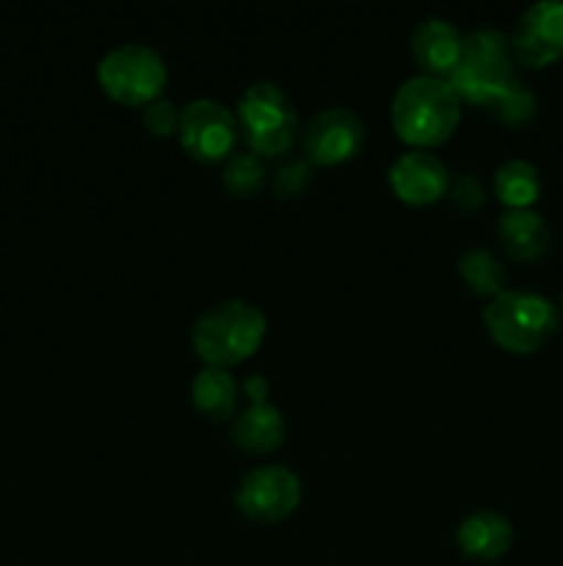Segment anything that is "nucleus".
<instances>
[{"instance_id": "nucleus-7", "label": "nucleus", "mask_w": 563, "mask_h": 566, "mask_svg": "<svg viewBox=\"0 0 563 566\" xmlns=\"http://www.w3.org/2000/svg\"><path fill=\"white\" fill-rule=\"evenodd\" d=\"M180 144L188 155L204 164L230 158L237 149V116L213 97H196L180 108Z\"/></svg>"}, {"instance_id": "nucleus-17", "label": "nucleus", "mask_w": 563, "mask_h": 566, "mask_svg": "<svg viewBox=\"0 0 563 566\" xmlns=\"http://www.w3.org/2000/svg\"><path fill=\"white\" fill-rule=\"evenodd\" d=\"M495 193L508 210L533 208L535 199L541 197V175L535 164L524 158H511L497 166Z\"/></svg>"}, {"instance_id": "nucleus-16", "label": "nucleus", "mask_w": 563, "mask_h": 566, "mask_svg": "<svg viewBox=\"0 0 563 566\" xmlns=\"http://www.w3.org/2000/svg\"><path fill=\"white\" fill-rule=\"evenodd\" d=\"M237 381L226 368H215V365H204L191 385V401L202 415L213 420L232 418L237 407Z\"/></svg>"}, {"instance_id": "nucleus-9", "label": "nucleus", "mask_w": 563, "mask_h": 566, "mask_svg": "<svg viewBox=\"0 0 563 566\" xmlns=\"http://www.w3.org/2000/svg\"><path fill=\"white\" fill-rule=\"evenodd\" d=\"M235 503L246 517L276 523L301 503V479L285 464H263L248 470L235 490Z\"/></svg>"}, {"instance_id": "nucleus-23", "label": "nucleus", "mask_w": 563, "mask_h": 566, "mask_svg": "<svg viewBox=\"0 0 563 566\" xmlns=\"http://www.w3.org/2000/svg\"><path fill=\"white\" fill-rule=\"evenodd\" d=\"M447 193H450L453 205L461 210H475L484 205L486 188L480 182L478 175L472 171H458V175H450V186H447Z\"/></svg>"}, {"instance_id": "nucleus-12", "label": "nucleus", "mask_w": 563, "mask_h": 566, "mask_svg": "<svg viewBox=\"0 0 563 566\" xmlns=\"http://www.w3.org/2000/svg\"><path fill=\"white\" fill-rule=\"evenodd\" d=\"M464 36L445 17H428L412 31V53L425 75L447 77L461 61Z\"/></svg>"}, {"instance_id": "nucleus-18", "label": "nucleus", "mask_w": 563, "mask_h": 566, "mask_svg": "<svg viewBox=\"0 0 563 566\" xmlns=\"http://www.w3.org/2000/svg\"><path fill=\"white\" fill-rule=\"evenodd\" d=\"M458 271H461L464 282L472 287V293H480V296H497V293L506 291V265L491 249H464L461 258H458Z\"/></svg>"}, {"instance_id": "nucleus-8", "label": "nucleus", "mask_w": 563, "mask_h": 566, "mask_svg": "<svg viewBox=\"0 0 563 566\" xmlns=\"http://www.w3.org/2000/svg\"><path fill=\"white\" fill-rule=\"evenodd\" d=\"M364 138H368V130L357 111L346 105H329V108L315 111L304 122V158L320 166L342 164L364 147Z\"/></svg>"}, {"instance_id": "nucleus-19", "label": "nucleus", "mask_w": 563, "mask_h": 566, "mask_svg": "<svg viewBox=\"0 0 563 566\" xmlns=\"http://www.w3.org/2000/svg\"><path fill=\"white\" fill-rule=\"evenodd\" d=\"M486 108H489L491 116L500 119L502 125H524V122L533 119L535 111H539V97H535L530 83H524L522 77L513 75L491 94Z\"/></svg>"}, {"instance_id": "nucleus-22", "label": "nucleus", "mask_w": 563, "mask_h": 566, "mask_svg": "<svg viewBox=\"0 0 563 566\" xmlns=\"http://www.w3.org/2000/svg\"><path fill=\"white\" fill-rule=\"evenodd\" d=\"M141 122L149 133H155V136H171V133L180 130V108L174 105V99L160 94L152 103L144 105Z\"/></svg>"}, {"instance_id": "nucleus-3", "label": "nucleus", "mask_w": 563, "mask_h": 566, "mask_svg": "<svg viewBox=\"0 0 563 566\" xmlns=\"http://www.w3.org/2000/svg\"><path fill=\"white\" fill-rule=\"evenodd\" d=\"M484 324L502 348L530 354L555 335L561 326V310L541 293L511 287L489 298L484 307Z\"/></svg>"}, {"instance_id": "nucleus-10", "label": "nucleus", "mask_w": 563, "mask_h": 566, "mask_svg": "<svg viewBox=\"0 0 563 566\" xmlns=\"http://www.w3.org/2000/svg\"><path fill=\"white\" fill-rule=\"evenodd\" d=\"M513 61L530 70L563 55V0H535L519 14L511 36Z\"/></svg>"}, {"instance_id": "nucleus-25", "label": "nucleus", "mask_w": 563, "mask_h": 566, "mask_svg": "<svg viewBox=\"0 0 563 566\" xmlns=\"http://www.w3.org/2000/svg\"><path fill=\"white\" fill-rule=\"evenodd\" d=\"M557 310H561V313H563V291H561V307H557Z\"/></svg>"}, {"instance_id": "nucleus-4", "label": "nucleus", "mask_w": 563, "mask_h": 566, "mask_svg": "<svg viewBox=\"0 0 563 566\" xmlns=\"http://www.w3.org/2000/svg\"><path fill=\"white\" fill-rule=\"evenodd\" d=\"M237 130L259 158H282L298 133V114L285 88L274 81H257L237 99Z\"/></svg>"}, {"instance_id": "nucleus-15", "label": "nucleus", "mask_w": 563, "mask_h": 566, "mask_svg": "<svg viewBox=\"0 0 563 566\" xmlns=\"http://www.w3.org/2000/svg\"><path fill=\"white\" fill-rule=\"evenodd\" d=\"M232 440L237 448L252 453H268L285 440V415L279 407L268 401L248 403L235 420H232Z\"/></svg>"}, {"instance_id": "nucleus-2", "label": "nucleus", "mask_w": 563, "mask_h": 566, "mask_svg": "<svg viewBox=\"0 0 563 566\" xmlns=\"http://www.w3.org/2000/svg\"><path fill=\"white\" fill-rule=\"evenodd\" d=\"M265 329L268 321L263 310L243 298H224L199 313L193 321L191 343L204 363L226 368L257 352Z\"/></svg>"}, {"instance_id": "nucleus-20", "label": "nucleus", "mask_w": 563, "mask_h": 566, "mask_svg": "<svg viewBox=\"0 0 563 566\" xmlns=\"http://www.w3.org/2000/svg\"><path fill=\"white\" fill-rule=\"evenodd\" d=\"M221 180H224L226 191H232L235 197H248L263 186L265 160L248 147L232 149L230 158L224 160V169H221Z\"/></svg>"}, {"instance_id": "nucleus-11", "label": "nucleus", "mask_w": 563, "mask_h": 566, "mask_svg": "<svg viewBox=\"0 0 563 566\" xmlns=\"http://www.w3.org/2000/svg\"><path fill=\"white\" fill-rule=\"evenodd\" d=\"M390 186L397 199L408 205H431L447 193L450 171L439 155L428 149H408L401 153L390 166Z\"/></svg>"}, {"instance_id": "nucleus-6", "label": "nucleus", "mask_w": 563, "mask_h": 566, "mask_svg": "<svg viewBox=\"0 0 563 566\" xmlns=\"http://www.w3.org/2000/svg\"><path fill=\"white\" fill-rule=\"evenodd\" d=\"M99 86L114 99L125 105L144 108L155 97L163 94L169 70H166L163 55L149 44L127 42L116 44L99 59L97 64Z\"/></svg>"}, {"instance_id": "nucleus-13", "label": "nucleus", "mask_w": 563, "mask_h": 566, "mask_svg": "<svg viewBox=\"0 0 563 566\" xmlns=\"http://www.w3.org/2000/svg\"><path fill=\"white\" fill-rule=\"evenodd\" d=\"M456 542L469 558L495 562V558L506 556L508 547H511L513 525L502 512H495V509H475V512H469L458 523Z\"/></svg>"}, {"instance_id": "nucleus-21", "label": "nucleus", "mask_w": 563, "mask_h": 566, "mask_svg": "<svg viewBox=\"0 0 563 566\" xmlns=\"http://www.w3.org/2000/svg\"><path fill=\"white\" fill-rule=\"evenodd\" d=\"M312 180V164L307 158H282L274 171V191L276 197H298Z\"/></svg>"}, {"instance_id": "nucleus-14", "label": "nucleus", "mask_w": 563, "mask_h": 566, "mask_svg": "<svg viewBox=\"0 0 563 566\" xmlns=\"http://www.w3.org/2000/svg\"><path fill=\"white\" fill-rule=\"evenodd\" d=\"M497 235L513 260H539L550 252V227L533 208L506 210L497 219Z\"/></svg>"}, {"instance_id": "nucleus-1", "label": "nucleus", "mask_w": 563, "mask_h": 566, "mask_svg": "<svg viewBox=\"0 0 563 566\" xmlns=\"http://www.w3.org/2000/svg\"><path fill=\"white\" fill-rule=\"evenodd\" d=\"M392 127L417 149L442 144L461 119V99L445 77L412 75L395 88L390 105Z\"/></svg>"}, {"instance_id": "nucleus-24", "label": "nucleus", "mask_w": 563, "mask_h": 566, "mask_svg": "<svg viewBox=\"0 0 563 566\" xmlns=\"http://www.w3.org/2000/svg\"><path fill=\"white\" fill-rule=\"evenodd\" d=\"M241 390L246 392L248 398H252V403H259V401H265V398H268V379H265L263 374H252V376H246V379H243V385H241Z\"/></svg>"}, {"instance_id": "nucleus-5", "label": "nucleus", "mask_w": 563, "mask_h": 566, "mask_svg": "<svg viewBox=\"0 0 563 566\" xmlns=\"http://www.w3.org/2000/svg\"><path fill=\"white\" fill-rule=\"evenodd\" d=\"M508 77H513L511 39L497 28H475L464 36L461 61L445 81L458 99L486 105Z\"/></svg>"}]
</instances>
